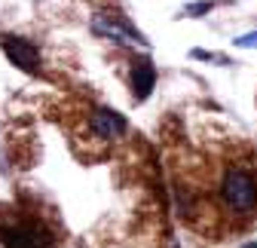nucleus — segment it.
Segmentation results:
<instances>
[{"mask_svg": "<svg viewBox=\"0 0 257 248\" xmlns=\"http://www.w3.org/2000/svg\"><path fill=\"white\" fill-rule=\"evenodd\" d=\"M242 248H257V239H254V242H248V245H242Z\"/></svg>", "mask_w": 257, "mask_h": 248, "instance_id": "obj_9", "label": "nucleus"}, {"mask_svg": "<svg viewBox=\"0 0 257 248\" xmlns=\"http://www.w3.org/2000/svg\"><path fill=\"white\" fill-rule=\"evenodd\" d=\"M92 28L98 31L101 37H107V40H113V43H138V46H147V40H144V34L138 28H132L125 19H119V16H95L92 19Z\"/></svg>", "mask_w": 257, "mask_h": 248, "instance_id": "obj_3", "label": "nucleus"}, {"mask_svg": "<svg viewBox=\"0 0 257 248\" xmlns=\"http://www.w3.org/2000/svg\"><path fill=\"white\" fill-rule=\"evenodd\" d=\"M4 248H49V236L37 224H10L0 230Z\"/></svg>", "mask_w": 257, "mask_h": 248, "instance_id": "obj_4", "label": "nucleus"}, {"mask_svg": "<svg viewBox=\"0 0 257 248\" xmlns=\"http://www.w3.org/2000/svg\"><path fill=\"white\" fill-rule=\"evenodd\" d=\"M211 10V4L208 0H202V4H190V7H184V16H205Z\"/></svg>", "mask_w": 257, "mask_h": 248, "instance_id": "obj_7", "label": "nucleus"}, {"mask_svg": "<svg viewBox=\"0 0 257 248\" xmlns=\"http://www.w3.org/2000/svg\"><path fill=\"white\" fill-rule=\"evenodd\" d=\"M220 199L233 214H251L257 208V178L242 166H230L220 181Z\"/></svg>", "mask_w": 257, "mask_h": 248, "instance_id": "obj_1", "label": "nucleus"}, {"mask_svg": "<svg viewBox=\"0 0 257 248\" xmlns=\"http://www.w3.org/2000/svg\"><path fill=\"white\" fill-rule=\"evenodd\" d=\"M89 129L101 141H116L119 135H125V116L116 110H107V107H95L89 113Z\"/></svg>", "mask_w": 257, "mask_h": 248, "instance_id": "obj_5", "label": "nucleus"}, {"mask_svg": "<svg viewBox=\"0 0 257 248\" xmlns=\"http://www.w3.org/2000/svg\"><path fill=\"white\" fill-rule=\"evenodd\" d=\"M156 86V68L150 65V58H138L132 65V95L144 101Z\"/></svg>", "mask_w": 257, "mask_h": 248, "instance_id": "obj_6", "label": "nucleus"}, {"mask_svg": "<svg viewBox=\"0 0 257 248\" xmlns=\"http://www.w3.org/2000/svg\"><path fill=\"white\" fill-rule=\"evenodd\" d=\"M236 46H242V49H257V31H251V34L239 37V40H236Z\"/></svg>", "mask_w": 257, "mask_h": 248, "instance_id": "obj_8", "label": "nucleus"}, {"mask_svg": "<svg viewBox=\"0 0 257 248\" xmlns=\"http://www.w3.org/2000/svg\"><path fill=\"white\" fill-rule=\"evenodd\" d=\"M0 46H4L7 58L13 61L16 68H22L28 74H34L40 68V49H37V43H31V40H25L19 34H4V37H0Z\"/></svg>", "mask_w": 257, "mask_h": 248, "instance_id": "obj_2", "label": "nucleus"}]
</instances>
